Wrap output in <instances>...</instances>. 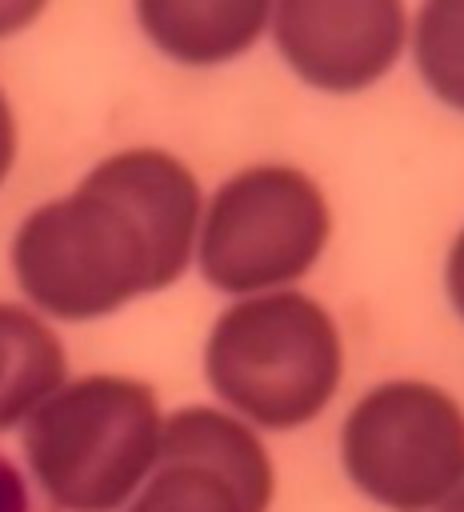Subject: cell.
Wrapping results in <instances>:
<instances>
[{
    "label": "cell",
    "instance_id": "cell-1",
    "mask_svg": "<svg viewBox=\"0 0 464 512\" xmlns=\"http://www.w3.org/2000/svg\"><path fill=\"white\" fill-rule=\"evenodd\" d=\"M200 236L196 176L160 148L104 156L68 196L24 216L12 272L56 320H100L188 268Z\"/></svg>",
    "mask_w": 464,
    "mask_h": 512
},
{
    "label": "cell",
    "instance_id": "cell-2",
    "mask_svg": "<svg viewBox=\"0 0 464 512\" xmlns=\"http://www.w3.org/2000/svg\"><path fill=\"white\" fill-rule=\"evenodd\" d=\"M160 404L144 380L80 376L24 420V456L56 512H116L160 452Z\"/></svg>",
    "mask_w": 464,
    "mask_h": 512
},
{
    "label": "cell",
    "instance_id": "cell-3",
    "mask_svg": "<svg viewBox=\"0 0 464 512\" xmlns=\"http://www.w3.org/2000/svg\"><path fill=\"white\" fill-rule=\"evenodd\" d=\"M336 320L304 292H260L212 324L204 348L208 384L260 428L316 420L340 384Z\"/></svg>",
    "mask_w": 464,
    "mask_h": 512
},
{
    "label": "cell",
    "instance_id": "cell-4",
    "mask_svg": "<svg viewBox=\"0 0 464 512\" xmlns=\"http://www.w3.org/2000/svg\"><path fill=\"white\" fill-rule=\"evenodd\" d=\"M332 212L316 180L292 164L228 176L200 220V272L220 292H268L300 280L324 252Z\"/></svg>",
    "mask_w": 464,
    "mask_h": 512
},
{
    "label": "cell",
    "instance_id": "cell-5",
    "mask_svg": "<svg viewBox=\"0 0 464 512\" xmlns=\"http://www.w3.org/2000/svg\"><path fill=\"white\" fill-rule=\"evenodd\" d=\"M348 480L388 512H428L464 472V412L424 380L364 392L340 432Z\"/></svg>",
    "mask_w": 464,
    "mask_h": 512
},
{
    "label": "cell",
    "instance_id": "cell-6",
    "mask_svg": "<svg viewBox=\"0 0 464 512\" xmlns=\"http://www.w3.org/2000/svg\"><path fill=\"white\" fill-rule=\"evenodd\" d=\"M272 460L252 428L216 408H180L128 512H268Z\"/></svg>",
    "mask_w": 464,
    "mask_h": 512
},
{
    "label": "cell",
    "instance_id": "cell-7",
    "mask_svg": "<svg viewBox=\"0 0 464 512\" xmlns=\"http://www.w3.org/2000/svg\"><path fill=\"white\" fill-rule=\"evenodd\" d=\"M404 0H272V40L296 80L352 96L392 72L408 48Z\"/></svg>",
    "mask_w": 464,
    "mask_h": 512
},
{
    "label": "cell",
    "instance_id": "cell-8",
    "mask_svg": "<svg viewBox=\"0 0 464 512\" xmlns=\"http://www.w3.org/2000/svg\"><path fill=\"white\" fill-rule=\"evenodd\" d=\"M148 44L184 68L240 60L272 28V0H132Z\"/></svg>",
    "mask_w": 464,
    "mask_h": 512
},
{
    "label": "cell",
    "instance_id": "cell-9",
    "mask_svg": "<svg viewBox=\"0 0 464 512\" xmlns=\"http://www.w3.org/2000/svg\"><path fill=\"white\" fill-rule=\"evenodd\" d=\"M64 384L56 332L20 304H0V432L28 420Z\"/></svg>",
    "mask_w": 464,
    "mask_h": 512
},
{
    "label": "cell",
    "instance_id": "cell-10",
    "mask_svg": "<svg viewBox=\"0 0 464 512\" xmlns=\"http://www.w3.org/2000/svg\"><path fill=\"white\" fill-rule=\"evenodd\" d=\"M408 44L424 88L440 104L464 112V0H424Z\"/></svg>",
    "mask_w": 464,
    "mask_h": 512
},
{
    "label": "cell",
    "instance_id": "cell-11",
    "mask_svg": "<svg viewBox=\"0 0 464 512\" xmlns=\"http://www.w3.org/2000/svg\"><path fill=\"white\" fill-rule=\"evenodd\" d=\"M0 512H40L20 468L8 456H0Z\"/></svg>",
    "mask_w": 464,
    "mask_h": 512
},
{
    "label": "cell",
    "instance_id": "cell-12",
    "mask_svg": "<svg viewBox=\"0 0 464 512\" xmlns=\"http://www.w3.org/2000/svg\"><path fill=\"white\" fill-rule=\"evenodd\" d=\"M44 8H48V0H0V40L32 28L44 16Z\"/></svg>",
    "mask_w": 464,
    "mask_h": 512
},
{
    "label": "cell",
    "instance_id": "cell-13",
    "mask_svg": "<svg viewBox=\"0 0 464 512\" xmlns=\"http://www.w3.org/2000/svg\"><path fill=\"white\" fill-rule=\"evenodd\" d=\"M444 288H448V304H452V312L464 320V228L456 232V240H452V248H448Z\"/></svg>",
    "mask_w": 464,
    "mask_h": 512
},
{
    "label": "cell",
    "instance_id": "cell-14",
    "mask_svg": "<svg viewBox=\"0 0 464 512\" xmlns=\"http://www.w3.org/2000/svg\"><path fill=\"white\" fill-rule=\"evenodd\" d=\"M12 160H16V116H12L8 96L0 92V184L8 180Z\"/></svg>",
    "mask_w": 464,
    "mask_h": 512
},
{
    "label": "cell",
    "instance_id": "cell-15",
    "mask_svg": "<svg viewBox=\"0 0 464 512\" xmlns=\"http://www.w3.org/2000/svg\"><path fill=\"white\" fill-rule=\"evenodd\" d=\"M428 512H464V472H460V480H456V484H452Z\"/></svg>",
    "mask_w": 464,
    "mask_h": 512
}]
</instances>
